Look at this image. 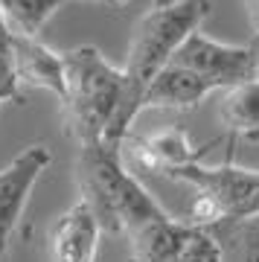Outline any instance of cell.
<instances>
[{
  "instance_id": "18",
  "label": "cell",
  "mask_w": 259,
  "mask_h": 262,
  "mask_svg": "<svg viewBox=\"0 0 259 262\" xmlns=\"http://www.w3.org/2000/svg\"><path fill=\"white\" fill-rule=\"evenodd\" d=\"M0 53H9V35L3 27H0Z\"/></svg>"
},
{
  "instance_id": "3",
  "label": "cell",
  "mask_w": 259,
  "mask_h": 262,
  "mask_svg": "<svg viewBox=\"0 0 259 262\" xmlns=\"http://www.w3.org/2000/svg\"><path fill=\"white\" fill-rule=\"evenodd\" d=\"M64 58V125L79 146L105 143L122 99V67L111 64L96 47L67 50Z\"/></svg>"
},
{
  "instance_id": "4",
  "label": "cell",
  "mask_w": 259,
  "mask_h": 262,
  "mask_svg": "<svg viewBox=\"0 0 259 262\" xmlns=\"http://www.w3.org/2000/svg\"><path fill=\"white\" fill-rule=\"evenodd\" d=\"M166 178L192 189V201L186 210V225L213 230L224 222H239L259 215V169H245L236 163L222 166H184Z\"/></svg>"
},
{
  "instance_id": "8",
  "label": "cell",
  "mask_w": 259,
  "mask_h": 262,
  "mask_svg": "<svg viewBox=\"0 0 259 262\" xmlns=\"http://www.w3.org/2000/svg\"><path fill=\"white\" fill-rule=\"evenodd\" d=\"M9 61L15 82L24 91H50L61 102L64 96V58L41 44V38H9Z\"/></svg>"
},
{
  "instance_id": "6",
  "label": "cell",
  "mask_w": 259,
  "mask_h": 262,
  "mask_svg": "<svg viewBox=\"0 0 259 262\" xmlns=\"http://www.w3.org/2000/svg\"><path fill=\"white\" fill-rule=\"evenodd\" d=\"M120 155L128 158L134 172H146V175H172L178 169L201 163L207 155V146H192L184 128H163L146 137H125L120 146Z\"/></svg>"
},
{
  "instance_id": "17",
  "label": "cell",
  "mask_w": 259,
  "mask_h": 262,
  "mask_svg": "<svg viewBox=\"0 0 259 262\" xmlns=\"http://www.w3.org/2000/svg\"><path fill=\"white\" fill-rule=\"evenodd\" d=\"M245 15H248V27H250V35L253 41L250 44H259V0H239Z\"/></svg>"
},
{
  "instance_id": "14",
  "label": "cell",
  "mask_w": 259,
  "mask_h": 262,
  "mask_svg": "<svg viewBox=\"0 0 259 262\" xmlns=\"http://www.w3.org/2000/svg\"><path fill=\"white\" fill-rule=\"evenodd\" d=\"M210 233L222 245L224 262H259V215L224 222Z\"/></svg>"
},
{
  "instance_id": "13",
  "label": "cell",
  "mask_w": 259,
  "mask_h": 262,
  "mask_svg": "<svg viewBox=\"0 0 259 262\" xmlns=\"http://www.w3.org/2000/svg\"><path fill=\"white\" fill-rule=\"evenodd\" d=\"M67 0H0V20L9 38H38Z\"/></svg>"
},
{
  "instance_id": "15",
  "label": "cell",
  "mask_w": 259,
  "mask_h": 262,
  "mask_svg": "<svg viewBox=\"0 0 259 262\" xmlns=\"http://www.w3.org/2000/svg\"><path fill=\"white\" fill-rule=\"evenodd\" d=\"M172 262H224L222 256V245L215 242V236L210 230L189 225L184 245L178 248V253L172 256Z\"/></svg>"
},
{
  "instance_id": "19",
  "label": "cell",
  "mask_w": 259,
  "mask_h": 262,
  "mask_svg": "<svg viewBox=\"0 0 259 262\" xmlns=\"http://www.w3.org/2000/svg\"><path fill=\"white\" fill-rule=\"evenodd\" d=\"M169 3H175V0H152V6H169Z\"/></svg>"
},
{
  "instance_id": "9",
  "label": "cell",
  "mask_w": 259,
  "mask_h": 262,
  "mask_svg": "<svg viewBox=\"0 0 259 262\" xmlns=\"http://www.w3.org/2000/svg\"><path fill=\"white\" fill-rule=\"evenodd\" d=\"M99 245V222L82 198L67 207L50 227V262H93Z\"/></svg>"
},
{
  "instance_id": "23",
  "label": "cell",
  "mask_w": 259,
  "mask_h": 262,
  "mask_svg": "<svg viewBox=\"0 0 259 262\" xmlns=\"http://www.w3.org/2000/svg\"><path fill=\"white\" fill-rule=\"evenodd\" d=\"M0 105H3V102H0Z\"/></svg>"
},
{
  "instance_id": "11",
  "label": "cell",
  "mask_w": 259,
  "mask_h": 262,
  "mask_svg": "<svg viewBox=\"0 0 259 262\" xmlns=\"http://www.w3.org/2000/svg\"><path fill=\"white\" fill-rule=\"evenodd\" d=\"M219 120L233 140L259 143V79L222 91Z\"/></svg>"
},
{
  "instance_id": "20",
  "label": "cell",
  "mask_w": 259,
  "mask_h": 262,
  "mask_svg": "<svg viewBox=\"0 0 259 262\" xmlns=\"http://www.w3.org/2000/svg\"><path fill=\"white\" fill-rule=\"evenodd\" d=\"M253 47V53H256V79H259V44H250Z\"/></svg>"
},
{
  "instance_id": "16",
  "label": "cell",
  "mask_w": 259,
  "mask_h": 262,
  "mask_svg": "<svg viewBox=\"0 0 259 262\" xmlns=\"http://www.w3.org/2000/svg\"><path fill=\"white\" fill-rule=\"evenodd\" d=\"M20 91L15 82V70H12L9 53H0V102H18Z\"/></svg>"
},
{
  "instance_id": "21",
  "label": "cell",
  "mask_w": 259,
  "mask_h": 262,
  "mask_svg": "<svg viewBox=\"0 0 259 262\" xmlns=\"http://www.w3.org/2000/svg\"><path fill=\"white\" fill-rule=\"evenodd\" d=\"M105 3H111V6H125V3H131V0H105Z\"/></svg>"
},
{
  "instance_id": "7",
  "label": "cell",
  "mask_w": 259,
  "mask_h": 262,
  "mask_svg": "<svg viewBox=\"0 0 259 262\" xmlns=\"http://www.w3.org/2000/svg\"><path fill=\"white\" fill-rule=\"evenodd\" d=\"M50 163H53V155L44 146H29L0 172V262L6 259V248L24 215L29 192Z\"/></svg>"
},
{
  "instance_id": "10",
  "label": "cell",
  "mask_w": 259,
  "mask_h": 262,
  "mask_svg": "<svg viewBox=\"0 0 259 262\" xmlns=\"http://www.w3.org/2000/svg\"><path fill=\"white\" fill-rule=\"evenodd\" d=\"M213 94L207 84L198 79L195 73L184 70L169 61L163 70H160L152 84L143 94V102H140V111L146 108H160V111H195L198 105Z\"/></svg>"
},
{
  "instance_id": "12",
  "label": "cell",
  "mask_w": 259,
  "mask_h": 262,
  "mask_svg": "<svg viewBox=\"0 0 259 262\" xmlns=\"http://www.w3.org/2000/svg\"><path fill=\"white\" fill-rule=\"evenodd\" d=\"M186 233H189V225L184 219L166 213L163 219L140 227L137 233L128 236L131 262H172L178 248L184 245Z\"/></svg>"
},
{
  "instance_id": "1",
  "label": "cell",
  "mask_w": 259,
  "mask_h": 262,
  "mask_svg": "<svg viewBox=\"0 0 259 262\" xmlns=\"http://www.w3.org/2000/svg\"><path fill=\"white\" fill-rule=\"evenodd\" d=\"M207 15H210V0H175L169 6H152L134 24L128 53H125V67H122V99L111 131L105 137L108 146H117V149L122 146L131 122L140 114L146 88L172 61L178 47L192 32H198Z\"/></svg>"
},
{
  "instance_id": "22",
  "label": "cell",
  "mask_w": 259,
  "mask_h": 262,
  "mask_svg": "<svg viewBox=\"0 0 259 262\" xmlns=\"http://www.w3.org/2000/svg\"><path fill=\"white\" fill-rule=\"evenodd\" d=\"M93 3H105V0H93Z\"/></svg>"
},
{
  "instance_id": "5",
  "label": "cell",
  "mask_w": 259,
  "mask_h": 262,
  "mask_svg": "<svg viewBox=\"0 0 259 262\" xmlns=\"http://www.w3.org/2000/svg\"><path fill=\"white\" fill-rule=\"evenodd\" d=\"M172 64L195 73L210 91H227L256 79V53L253 47H236L213 41L204 32H192L172 56Z\"/></svg>"
},
{
  "instance_id": "2",
  "label": "cell",
  "mask_w": 259,
  "mask_h": 262,
  "mask_svg": "<svg viewBox=\"0 0 259 262\" xmlns=\"http://www.w3.org/2000/svg\"><path fill=\"white\" fill-rule=\"evenodd\" d=\"M76 187L91 213L99 222V230L120 233L128 239L140 227L166 215V210L152 198L137 175L125 166L120 149L108 143L79 146L76 155Z\"/></svg>"
}]
</instances>
